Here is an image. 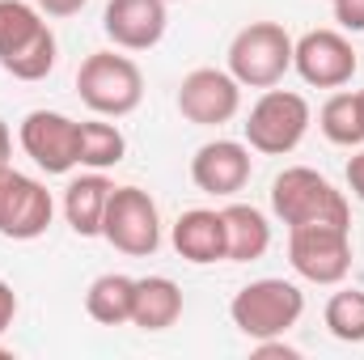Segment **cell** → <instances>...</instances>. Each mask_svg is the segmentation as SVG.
Instances as JSON below:
<instances>
[{
    "instance_id": "30",
    "label": "cell",
    "mask_w": 364,
    "mask_h": 360,
    "mask_svg": "<svg viewBox=\"0 0 364 360\" xmlns=\"http://www.w3.org/2000/svg\"><path fill=\"white\" fill-rule=\"evenodd\" d=\"M166 4H174V0H166Z\"/></svg>"
},
{
    "instance_id": "13",
    "label": "cell",
    "mask_w": 364,
    "mask_h": 360,
    "mask_svg": "<svg viewBox=\"0 0 364 360\" xmlns=\"http://www.w3.org/2000/svg\"><path fill=\"white\" fill-rule=\"evenodd\" d=\"M255 174L250 144L242 140H208L191 157V182L203 195H237Z\"/></svg>"
},
{
    "instance_id": "29",
    "label": "cell",
    "mask_w": 364,
    "mask_h": 360,
    "mask_svg": "<svg viewBox=\"0 0 364 360\" xmlns=\"http://www.w3.org/2000/svg\"><path fill=\"white\" fill-rule=\"evenodd\" d=\"M356 97H360V115H364V90H360V93H356Z\"/></svg>"
},
{
    "instance_id": "3",
    "label": "cell",
    "mask_w": 364,
    "mask_h": 360,
    "mask_svg": "<svg viewBox=\"0 0 364 360\" xmlns=\"http://www.w3.org/2000/svg\"><path fill=\"white\" fill-rule=\"evenodd\" d=\"M272 212L288 225H314V221H335V225H352V208L348 195L335 191V182L322 179L309 166H288L272 182Z\"/></svg>"
},
{
    "instance_id": "9",
    "label": "cell",
    "mask_w": 364,
    "mask_h": 360,
    "mask_svg": "<svg viewBox=\"0 0 364 360\" xmlns=\"http://www.w3.org/2000/svg\"><path fill=\"white\" fill-rule=\"evenodd\" d=\"M17 140L43 174H73L81 166V123L60 110H30L17 127Z\"/></svg>"
},
{
    "instance_id": "23",
    "label": "cell",
    "mask_w": 364,
    "mask_h": 360,
    "mask_svg": "<svg viewBox=\"0 0 364 360\" xmlns=\"http://www.w3.org/2000/svg\"><path fill=\"white\" fill-rule=\"evenodd\" d=\"M331 9H335V21L343 30H352V34L364 30V0H331Z\"/></svg>"
},
{
    "instance_id": "28",
    "label": "cell",
    "mask_w": 364,
    "mask_h": 360,
    "mask_svg": "<svg viewBox=\"0 0 364 360\" xmlns=\"http://www.w3.org/2000/svg\"><path fill=\"white\" fill-rule=\"evenodd\" d=\"M13 166V136H9V123L0 119V170Z\"/></svg>"
},
{
    "instance_id": "22",
    "label": "cell",
    "mask_w": 364,
    "mask_h": 360,
    "mask_svg": "<svg viewBox=\"0 0 364 360\" xmlns=\"http://www.w3.org/2000/svg\"><path fill=\"white\" fill-rule=\"evenodd\" d=\"M322 318L339 344H364V288H339L326 301Z\"/></svg>"
},
{
    "instance_id": "11",
    "label": "cell",
    "mask_w": 364,
    "mask_h": 360,
    "mask_svg": "<svg viewBox=\"0 0 364 360\" xmlns=\"http://www.w3.org/2000/svg\"><path fill=\"white\" fill-rule=\"evenodd\" d=\"M292 68L314 90H343L356 77V47L339 30H309L292 43Z\"/></svg>"
},
{
    "instance_id": "15",
    "label": "cell",
    "mask_w": 364,
    "mask_h": 360,
    "mask_svg": "<svg viewBox=\"0 0 364 360\" xmlns=\"http://www.w3.org/2000/svg\"><path fill=\"white\" fill-rule=\"evenodd\" d=\"M178 259L195 263V268H208V263H220L225 259V221L220 212L212 208H191L174 221V233H170Z\"/></svg>"
},
{
    "instance_id": "14",
    "label": "cell",
    "mask_w": 364,
    "mask_h": 360,
    "mask_svg": "<svg viewBox=\"0 0 364 360\" xmlns=\"http://www.w3.org/2000/svg\"><path fill=\"white\" fill-rule=\"evenodd\" d=\"M166 0H110L102 13V30L123 51H149L166 38Z\"/></svg>"
},
{
    "instance_id": "5",
    "label": "cell",
    "mask_w": 364,
    "mask_h": 360,
    "mask_svg": "<svg viewBox=\"0 0 364 360\" xmlns=\"http://www.w3.org/2000/svg\"><path fill=\"white\" fill-rule=\"evenodd\" d=\"M292 68V34L279 21H250L233 34L229 43V73L237 85L250 90H272Z\"/></svg>"
},
{
    "instance_id": "2",
    "label": "cell",
    "mask_w": 364,
    "mask_h": 360,
    "mask_svg": "<svg viewBox=\"0 0 364 360\" xmlns=\"http://www.w3.org/2000/svg\"><path fill=\"white\" fill-rule=\"evenodd\" d=\"M305 314V292L292 284V280H279V275H263V280H250L233 292L229 301V318L233 327L246 335V339H284Z\"/></svg>"
},
{
    "instance_id": "20",
    "label": "cell",
    "mask_w": 364,
    "mask_h": 360,
    "mask_svg": "<svg viewBox=\"0 0 364 360\" xmlns=\"http://www.w3.org/2000/svg\"><path fill=\"white\" fill-rule=\"evenodd\" d=\"M318 127L331 144L339 149H360L364 144V115H360V97L348 90L331 93L318 110Z\"/></svg>"
},
{
    "instance_id": "17",
    "label": "cell",
    "mask_w": 364,
    "mask_h": 360,
    "mask_svg": "<svg viewBox=\"0 0 364 360\" xmlns=\"http://www.w3.org/2000/svg\"><path fill=\"white\" fill-rule=\"evenodd\" d=\"M225 221V259L229 263H255L272 250V225L255 203H229L220 208Z\"/></svg>"
},
{
    "instance_id": "21",
    "label": "cell",
    "mask_w": 364,
    "mask_h": 360,
    "mask_svg": "<svg viewBox=\"0 0 364 360\" xmlns=\"http://www.w3.org/2000/svg\"><path fill=\"white\" fill-rule=\"evenodd\" d=\"M127 157V136L114 123L85 119L81 123V166L85 170H114Z\"/></svg>"
},
{
    "instance_id": "12",
    "label": "cell",
    "mask_w": 364,
    "mask_h": 360,
    "mask_svg": "<svg viewBox=\"0 0 364 360\" xmlns=\"http://www.w3.org/2000/svg\"><path fill=\"white\" fill-rule=\"evenodd\" d=\"M178 110L195 127H220L242 110V85L229 68H195L178 85Z\"/></svg>"
},
{
    "instance_id": "16",
    "label": "cell",
    "mask_w": 364,
    "mask_h": 360,
    "mask_svg": "<svg viewBox=\"0 0 364 360\" xmlns=\"http://www.w3.org/2000/svg\"><path fill=\"white\" fill-rule=\"evenodd\" d=\"M110 191H114V182L106 179V170H90L64 186V221L77 238H102V216H106Z\"/></svg>"
},
{
    "instance_id": "4",
    "label": "cell",
    "mask_w": 364,
    "mask_h": 360,
    "mask_svg": "<svg viewBox=\"0 0 364 360\" xmlns=\"http://www.w3.org/2000/svg\"><path fill=\"white\" fill-rule=\"evenodd\" d=\"M77 93L102 119H123L144 102V73L136 60L114 51H93L77 68Z\"/></svg>"
},
{
    "instance_id": "6",
    "label": "cell",
    "mask_w": 364,
    "mask_h": 360,
    "mask_svg": "<svg viewBox=\"0 0 364 360\" xmlns=\"http://www.w3.org/2000/svg\"><path fill=\"white\" fill-rule=\"evenodd\" d=\"M309 123H314L309 102H305L301 93L275 90L272 85V90H263V97L250 106L242 132H246V144H250L255 153H263V157H284V153H292V149L305 140Z\"/></svg>"
},
{
    "instance_id": "10",
    "label": "cell",
    "mask_w": 364,
    "mask_h": 360,
    "mask_svg": "<svg viewBox=\"0 0 364 360\" xmlns=\"http://www.w3.org/2000/svg\"><path fill=\"white\" fill-rule=\"evenodd\" d=\"M55 199L38 179L21 170H0V238L9 242H34L51 229Z\"/></svg>"
},
{
    "instance_id": "25",
    "label": "cell",
    "mask_w": 364,
    "mask_h": 360,
    "mask_svg": "<svg viewBox=\"0 0 364 360\" xmlns=\"http://www.w3.org/2000/svg\"><path fill=\"white\" fill-rule=\"evenodd\" d=\"M13 318H17V292L9 280H0V335L13 327Z\"/></svg>"
},
{
    "instance_id": "27",
    "label": "cell",
    "mask_w": 364,
    "mask_h": 360,
    "mask_svg": "<svg viewBox=\"0 0 364 360\" xmlns=\"http://www.w3.org/2000/svg\"><path fill=\"white\" fill-rule=\"evenodd\" d=\"M348 191H352V195L364 203V149L352 157V162H348Z\"/></svg>"
},
{
    "instance_id": "18",
    "label": "cell",
    "mask_w": 364,
    "mask_h": 360,
    "mask_svg": "<svg viewBox=\"0 0 364 360\" xmlns=\"http://www.w3.org/2000/svg\"><path fill=\"white\" fill-rule=\"evenodd\" d=\"M178 318H182V288L170 275H144V280H136L132 327H140V331H170Z\"/></svg>"
},
{
    "instance_id": "8",
    "label": "cell",
    "mask_w": 364,
    "mask_h": 360,
    "mask_svg": "<svg viewBox=\"0 0 364 360\" xmlns=\"http://www.w3.org/2000/svg\"><path fill=\"white\" fill-rule=\"evenodd\" d=\"M102 238L132 259H149L161 246V212L157 199L140 186H114L106 216H102Z\"/></svg>"
},
{
    "instance_id": "7",
    "label": "cell",
    "mask_w": 364,
    "mask_h": 360,
    "mask_svg": "<svg viewBox=\"0 0 364 360\" xmlns=\"http://www.w3.org/2000/svg\"><path fill=\"white\" fill-rule=\"evenodd\" d=\"M288 263L309 284H343L352 271V225L314 221L288 229Z\"/></svg>"
},
{
    "instance_id": "19",
    "label": "cell",
    "mask_w": 364,
    "mask_h": 360,
    "mask_svg": "<svg viewBox=\"0 0 364 360\" xmlns=\"http://www.w3.org/2000/svg\"><path fill=\"white\" fill-rule=\"evenodd\" d=\"M136 301V280L123 271H106L85 288V314L97 327H127Z\"/></svg>"
},
{
    "instance_id": "26",
    "label": "cell",
    "mask_w": 364,
    "mask_h": 360,
    "mask_svg": "<svg viewBox=\"0 0 364 360\" xmlns=\"http://www.w3.org/2000/svg\"><path fill=\"white\" fill-rule=\"evenodd\" d=\"M255 356H284V360H296L301 352H296L292 344H279V335H275V339H259V344H255Z\"/></svg>"
},
{
    "instance_id": "1",
    "label": "cell",
    "mask_w": 364,
    "mask_h": 360,
    "mask_svg": "<svg viewBox=\"0 0 364 360\" xmlns=\"http://www.w3.org/2000/svg\"><path fill=\"white\" fill-rule=\"evenodd\" d=\"M0 68L13 81H47L55 68V34L38 4L0 0Z\"/></svg>"
},
{
    "instance_id": "24",
    "label": "cell",
    "mask_w": 364,
    "mask_h": 360,
    "mask_svg": "<svg viewBox=\"0 0 364 360\" xmlns=\"http://www.w3.org/2000/svg\"><path fill=\"white\" fill-rule=\"evenodd\" d=\"M43 17H77L90 0H34Z\"/></svg>"
}]
</instances>
